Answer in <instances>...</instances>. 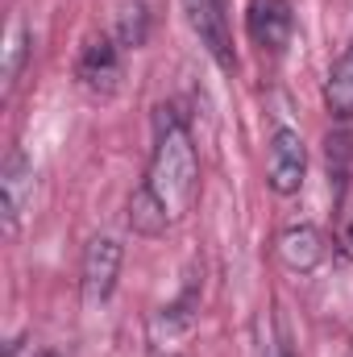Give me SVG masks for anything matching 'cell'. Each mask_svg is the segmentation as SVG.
<instances>
[{"mask_svg": "<svg viewBox=\"0 0 353 357\" xmlns=\"http://www.w3.org/2000/svg\"><path fill=\"white\" fill-rule=\"evenodd\" d=\"M150 191L163 199V208L171 212V220L183 216L195 199V183H200V154L191 146L187 125L179 121L171 108H158L154 121V154H150V171H146Z\"/></svg>", "mask_w": 353, "mask_h": 357, "instance_id": "obj_1", "label": "cell"}, {"mask_svg": "<svg viewBox=\"0 0 353 357\" xmlns=\"http://www.w3.org/2000/svg\"><path fill=\"white\" fill-rule=\"evenodd\" d=\"M121 262H125V245L108 233L91 237L88 250H84V262H80V295L88 307H104L117 291V278H121Z\"/></svg>", "mask_w": 353, "mask_h": 357, "instance_id": "obj_2", "label": "cell"}, {"mask_svg": "<svg viewBox=\"0 0 353 357\" xmlns=\"http://www.w3.org/2000/svg\"><path fill=\"white\" fill-rule=\"evenodd\" d=\"M183 13L200 46L212 54V63L220 71H233L237 50H233V29H229V0H183Z\"/></svg>", "mask_w": 353, "mask_h": 357, "instance_id": "obj_3", "label": "cell"}, {"mask_svg": "<svg viewBox=\"0 0 353 357\" xmlns=\"http://www.w3.org/2000/svg\"><path fill=\"white\" fill-rule=\"evenodd\" d=\"M308 178V146L299 137V129H274L270 137V154H266V183L274 195H299Z\"/></svg>", "mask_w": 353, "mask_h": 357, "instance_id": "obj_4", "label": "cell"}, {"mask_svg": "<svg viewBox=\"0 0 353 357\" xmlns=\"http://www.w3.org/2000/svg\"><path fill=\"white\" fill-rule=\"evenodd\" d=\"M121 50H125V46H117V38H108V33L91 38L88 46L80 50V63H75L80 88L91 91V96H112V91L121 88V79H125Z\"/></svg>", "mask_w": 353, "mask_h": 357, "instance_id": "obj_5", "label": "cell"}, {"mask_svg": "<svg viewBox=\"0 0 353 357\" xmlns=\"http://www.w3.org/2000/svg\"><path fill=\"white\" fill-rule=\"evenodd\" d=\"M29 204H33V158L21 146H13L4 158V171H0V220H4L8 237L21 229Z\"/></svg>", "mask_w": 353, "mask_h": 357, "instance_id": "obj_6", "label": "cell"}, {"mask_svg": "<svg viewBox=\"0 0 353 357\" xmlns=\"http://www.w3.org/2000/svg\"><path fill=\"white\" fill-rule=\"evenodd\" d=\"M246 29L254 38V46L262 54H287L291 38H295V13L291 0H250L246 8Z\"/></svg>", "mask_w": 353, "mask_h": 357, "instance_id": "obj_7", "label": "cell"}, {"mask_svg": "<svg viewBox=\"0 0 353 357\" xmlns=\"http://www.w3.org/2000/svg\"><path fill=\"white\" fill-rule=\"evenodd\" d=\"M274 250H278V262H283L287 270H295V274H312V270L329 258V237H324L316 225L303 220V225L283 229L278 241H274Z\"/></svg>", "mask_w": 353, "mask_h": 357, "instance_id": "obj_8", "label": "cell"}, {"mask_svg": "<svg viewBox=\"0 0 353 357\" xmlns=\"http://www.w3.org/2000/svg\"><path fill=\"white\" fill-rule=\"evenodd\" d=\"M195 312H200V295H195V282H191L175 303H167V307L154 312V320H150V341H154L158 349H171L179 341H187L191 328H195Z\"/></svg>", "mask_w": 353, "mask_h": 357, "instance_id": "obj_9", "label": "cell"}, {"mask_svg": "<svg viewBox=\"0 0 353 357\" xmlns=\"http://www.w3.org/2000/svg\"><path fill=\"white\" fill-rule=\"evenodd\" d=\"M125 220H129V229H133L137 237H163V233L171 229V212L163 208V199L150 191V183H146V178L133 187Z\"/></svg>", "mask_w": 353, "mask_h": 357, "instance_id": "obj_10", "label": "cell"}, {"mask_svg": "<svg viewBox=\"0 0 353 357\" xmlns=\"http://www.w3.org/2000/svg\"><path fill=\"white\" fill-rule=\"evenodd\" d=\"M324 104H329V112L337 121H353V42H350V50L337 59V67L329 71Z\"/></svg>", "mask_w": 353, "mask_h": 357, "instance_id": "obj_11", "label": "cell"}, {"mask_svg": "<svg viewBox=\"0 0 353 357\" xmlns=\"http://www.w3.org/2000/svg\"><path fill=\"white\" fill-rule=\"evenodd\" d=\"M25 59H29V29H25V21L17 17V21L8 25V38H4V96H13L21 71H25Z\"/></svg>", "mask_w": 353, "mask_h": 357, "instance_id": "obj_12", "label": "cell"}, {"mask_svg": "<svg viewBox=\"0 0 353 357\" xmlns=\"http://www.w3.org/2000/svg\"><path fill=\"white\" fill-rule=\"evenodd\" d=\"M146 21H150L146 0H133V4L121 8V29H117V38H121L125 50H137V46L146 42Z\"/></svg>", "mask_w": 353, "mask_h": 357, "instance_id": "obj_13", "label": "cell"}, {"mask_svg": "<svg viewBox=\"0 0 353 357\" xmlns=\"http://www.w3.org/2000/svg\"><path fill=\"white\" fill-rule=\"evenodd\" d=\"M38 357H63V354H54V349H42V354H38Z\"/></svg>", "mask_w": 353, "mask_h": 357, "instance_id": "obj_14", "label": "cell"}, {"mask_svg": "<svg viewBox=\"0 0 353 357\" xmlns=\"http://www.w3.org/2000/svg\"><path fill=\"white\" fill-rule=\"evenodd\" d=\"M274 357H291V354H274Z\"/></svg>", "mask_w": 353, "mask_h": 357, "instance_id": "obj_15", "label": "cell"}, {"mask_svg": "<svg viewBox=\"0 0 353 357\" xmlns=\"http://www.w3.org/2000/svg\"><path fill=\"white\" fill-rule=\"evenodd\" d=\"M350 237H353V229H350Z\"/></svg>", "mask_w": 353, "mask_h": 357, "instance_id": "obj_16", "label": "cell"}]
</instances>
